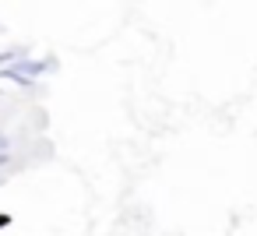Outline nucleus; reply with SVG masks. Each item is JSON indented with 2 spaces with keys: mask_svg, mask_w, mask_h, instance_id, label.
<instances>
[{
  "mask_svg": "<svg viewBox=\"0 0 257 236\" xmlns=\"http://www.w3.org/2000/svg\"><path fill=\"white\" fill-rule=\"evenodd\" d=\"M0 155H11V138L0 134Z\"/></svg>",
  "mask_w": 257,
  "mask_h": 236,
  "instance_id": "2",
  "label": "nucleus"
},
{
  "mask_svg": "<svg viewBox=\"0 0 257 236\" xmlns=\"http://www.w3.org/2000/svg\"><path fill=\"white\" fill-rule=\"evenodd\" d=\"M11 222H15V218H11V215H8V211H0V229H8V225H11Z\"/></svg>",
  "mask_w": 257,
  "mask_h": 236,
  "instance_id": "3",
  "label": "nucleus"
},
{
  "mask_svg": "<svg viewBox=\"0 0 257 236\" xmlns=\"http://www.w3.org/2000/svg\"><path fill=\"white\" fill-rule=\"evenodd\" d=\"M22 57H29L22 46H11V50H0V67H11V64H18Z\"/></svg>",
  "mask_w": 257,
  "mask_h": 236,
  "instance_id": "1",
  "label": "nucleus"
}]
</instances>
